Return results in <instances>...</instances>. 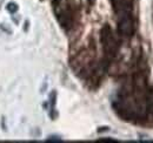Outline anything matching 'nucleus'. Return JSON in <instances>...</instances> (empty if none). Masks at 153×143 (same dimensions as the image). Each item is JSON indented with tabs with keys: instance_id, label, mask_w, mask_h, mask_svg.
Returning a JSON list of instances; mask_svg holds the SVG:
<instances>
[{
	"instance_id": "nucleus-1",
	"label": "nucleus",
	"mask_w": 153,
	"mask_h": 143,
	"mask_svg": "<svg viewBox=\"0 0 153 143\" xmlns=\"http://www.w3.org/2000/svg\"><path fill=\"white\" fill-rule=\"evenodd\" d=\"M54 12L62 28L71 29L76 20V7L70 0H58L54 4Z\"/></svg>"
},
{
	"instance_id": "nucleus-2",
	"label": "nucleus",
	"mask_w": 153,
	"mask_h": 143,
	"mask_svg": "<svg viewBox=\"0 0 153 143\" xmlns=\"http://www.w3.org/2000/svg\"><path fill=\"white\" fill-rule=\"evenodd\" d=\"M100 40L104 48V52L107 57H113L118 52V41L112 29L108 25H105L100 31Z\"/></svg>"
},
{
	"instance_id": "nucleus-3",
	"label": "nucleus",
	"mask_w": 153,
	"mask_h": 143,
	"mask_svg": "<svg viewBox=\"0 0 153 143\" xmlns=\"http://www.w3.org/2000/svg\"><path fill=\"white\" fill-rule=\"evenodd\" d=\"M135 31L134 19L131 11L118 14V33L124 38H131Z\"/></svg>"
},
{
	"instance_id": "nucleus-4",
	"label": "nucleus",
	"mask_w": 153,
	"mask_h": 143,
	"mask_svg": "<svg viewBox=\"0 0 153 143\" xmlns=\"http://www.w3.org/2000/svg\"><path fill=\"white\" fill-rule=\"evenodd\" d=\"M146 108L147 111L153 115V88H151L146 94Z\"/></svg>"
},
{
	"instance_id": "nucleus-5",
	"label": "nucleus",
	"mask_w": 153,
	"mask_h": 143,
	"mask_svg": "<svg viewBox=\"0 0 153 143\" xmlns=\"http://www.w3.org/2000/svg\"><path fill=\"white\" fill-rule=\"evenodd\" d=\"M6 10L10 12V13H16L17 11H18V5L16 4V2H8L7 4V6H6Z\"/></svg>"
},
{
	"instance_id": "nucleus-6",
	"label": "nucleus",
	"mask_w": 153,
	"mask_h": 143,
	"mask_svg": "<svg viewBox=\"0 0 153 143\" xmlns=\"http://www.w3.org/2000/svg\"><path fill=\"white\" fill-rule=\"evenodd\" d=\"M61 137L60 136H48L47 137V141H60Z\"/></svg>"
}]
</instances>
